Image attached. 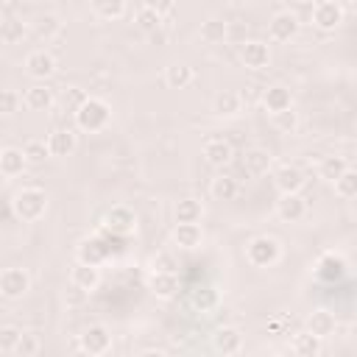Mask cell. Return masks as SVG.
Segmentation results:
<instances>
[{
  "label": "cell",
  "mask_w": 357,
  "mask_h": 357,
  "mask_svg": "<svg viewBox=\"0 0 357 357\" xmlns=\"http://www.w3.org/2000/svg\"><path fill=\"white\" fill-rule=\"evenodd\" d=\"M75 128L84 134H100L109 123H112V106L103 98H81V103L75 106Z\"/></svg>",
  "instance_id": "obj_1"
},
{
  "label": "cell",
  "mask_w": 357,
  "mask_h": 357,
  "mask_svg": "<svg viewBox=\"0 0 357 357\" xmlns=\"http://www.w3.org/2000/svg\"><path fill=\"white\" fill-rule=\"evenodd\" d=\"M11 212L22 223H36L47 212V192L42 187H22L11 198Z\"/></svg>",
  "instance_id": "obj_2"
},
{
  "label": "cell",
  "mask_w": 357,
  "mask_h": 357,
  "mask_svg": "<svg viewBox=\"0 0 357 357\" xmlns=\"http://www.w3.org/2000/svg\"><path fill=\"white\" fill-rule=\"evenodd\" d=\"M282 259V243L271 234H257L245 243V262L254 268H271Z\"/></svg>",
  "instance_id": "obj_3"
},
{
  "label": "cell",
  "mask_w": 357,
  "mask_h": 357,
  "mask_svg": "<svg viewBox=\"0 0 357 357\" xmlns=\"http://www.w3.org/2000/svg\"><path fill=\"white\" fill-rule=\"evenodd\" d=\"M137 226H139V218H137V212H134L131 206H126V204L112 206V209L106 212V218H103V231L112 234V237H131V234L137 231Z\"/></svg>",
  "instance_id": "obj_4"
},
{
  "label": "cell",
  "mask_w": 357,
  "mask_h": 357,
  "mask_svg": "<svg viewBox=\"0 0 357 357\" xmlns=\"http://www.w3.org/2000/svg\"><path fill=\"white\" fill-rule=\"evenodd\" d=\"M78 349L89 357H100L112 349V332L103 324H89L81 335H78Z\"/></svg>",
  "instance_id": "obj_5"
},
{
  "label": "cell",
  "mask_w": 357,
  "mask_h": 357,
  "mask_svg": "<svg viewBox=\"0 0 357 357\" xmlns=\"http://www.w3.org/2000/svg\"><path fill=\"white\" fill-rule=\"evenodd\" d=\"M310 22L318 31H335L343 22V6L337 0H318L310 8Z\"/></svg>",
  "instance_id": "obj_6"
},
{
  "label": "cell",
  "mask_w": 357,
  "mask_h": 357,
  "mask_svg": "<svg viewBox=\"0 0 357 357\" xmlns=\"http://www.w3.org/2000/svg\"><path fill=\"white\" fill-rule=\"evenodd\" d=\"M31 290V276L25 268H3L0 271V296L3 298H22Z\"/></svg>",
  "instance_id": "obj_7"
},
{
  "label": "cell",
  "mask_w": 357,
  "mask_h": 357,
  "mask_svg": "<svg viewBox=\"0 0 357 357\" xmlns=\"http://www.w3.org/2000/svg\"><path fill=\"white\" fill-rule=\"evenodd\" d=\"M346 273H349V262L343 254L326 251L315 262V279H321V282H340Z\"/></svg>",
  "instance_id": "obj_8"
},
{
  "label": "cell",
  "mask_w": 357,
  "mask_h": 357,
  "mask_svg": "<svg viewBox=\"0 0 357 357\" xmlns=\"http://www.w3.org/2000/svg\"><path fill=\"white\" fill-rule=\"evenodd\" d=\"M25 73L33 78V81H47L53 73H56V56L45 47L39 50H31L25 56Z\"/></svg>",
  "instance_id": "obj_9"
},
{
  "label": "cell",
  "mask_w": 357,
  "mask_h": 357,
  "mask_svg": "<svg viewBox=\"0 0 357 357\" xmlns=\"http://www.w3.org/2000/svg\"><path fill=\"white\" fill-rule=\"evenodd\" d=\"M298 28H301V22L293 11H276L268 22V36L273 42H290L298 33Z\"/></svg>",
  "instance_id": "obj_10"
},
{
  "label": "cell",
  "mask_w": 357,
  "mask_h": 357,
  "mask_svg": "<svg viewBox=\"0 0 357 357\" xmlns=\"http://www.w3.org/2000/svg\"><path fill=\"white\" fill-rule=\"evenodd\" d=\"M240 61L248 70H265L271 64L268 42H262V39H245V42H240Z\"/></svg>",
  "instance_id": "obj_11"
},
{
  "label": "cell",
  "mask_w": 357,
  "mask_h": 357,
  "mask_svg": "<svg viewBox=\"0 0 357 357\" xmlns=\"http://www.w3.org/2000/svg\"><path fill=\"white\" fill-rule=\"evenodd\" d=\"M276 215L284 223H298L307 215V201L301 198V192H279Z\"/></svg>",
  "instance_id": "obj_12"
},
{
  "label": "cell",
  "mask_w": 357,
  "mask_h": 357,
  "mask_svg": "<svg viewBox=\"0 0 357 357\" xmlns=\"http://www.w3.org/2000/svg\"><path fill=\"white\" fill-rule=\"evenodd\" d=\"M201 153H204V159H206L212 167H226V165L234 159V148H231V142L223 139V137H209V139L204 142Z\"/></svg>",
  "instance_id": "obj_13"
},
{
  "label": "cell",
  "mask_w": 357,
  "mask_h": 357,
  "mask_svg": "<svg viewBox=\"0 0 357 357\" xmlns=\"http://www.w3.org/2000/svg\"><path fill=\"white\" fill-rule=\"evenodd\" d=\"M50 156H70L78 148V134L73 128H53L45 139Z\"/></svg>",
  "instance_id": "obj_14"
},
{
  "label": "cell",
  "mask_w": 357,
  "mask_h": 357,
  "mask_svg": "<svg viewBox=\"0 0 357 357\" xmlns=\"http://www.w3.org/2000/svg\"><path fill=\"white\" fill-rule=\"evenodd\" d=\"M173 245L181 248V251H195L204 245V229L201 223H176L173 229Z\"/></svg>",
  "instance_id": "obj_15"
},
{
  "label": "cell",
  "mask_w": 357,
  "mask_h": 357,
  "mask_svg": "<svg viewBox=\"0 0 357 357\" xmlns=\"http://www.w3.org/2000/svg\"><path fill=\"white\" fill-rule=\"evenodd\" d=\"M259 103H262V109H265L268 114H279V112H284V109H293V95H290L287 86L273 84V86H268V89L259 95Z\"/></svg>",
  "instance_id": "obj_16"
},
{
  "label": "cell",
  "mask_w": 357,
  "mask_h": 357,
  "mask_svg": "<svg viewBox=\"0 0 357 357\" xmlns=\"http://www.w3.org/2000/svg\"><path fill=\"white\" fill-rule=\"evenodd\" d=\"M148 290H151L156 298L167 301V298H173V296L178 293V276L170 273V271H151V273H148Z\"/></svg>",
  "instance_id": "obj_17"
},
{
  "label": "cell",
  "mask_w": 357,
  "mask_h": 357,
  "mask_svg": "<svg viewBox=\"0 0 357 357\" xmlns=\"http://www.w3.org/2000/svg\"><path fill=\"white\" fill-rule=\"evenodd\" d=\"M212 349L218 354H237L243 349V332L237 326H218L212 332Z\"/></svg>",
  "instance_id": "obj_18"
},
{
  "label": "cell",
  "mask_w": 357,
  "mask_h": 357,
  "mask_svg": "<svg viewBox=\"0 0 357 357\" xmlns=\"http://www.w3.org/2000/svg\"><path fill=\"white\" fill-rule=\"evenodd\" d=\"M22 106L28 112H47L53 106V89L45 81H36L33 86H28L22 92Z\"/></svg>",
  "instance_id": "obj_19"
},
{
  "label": "cell",
  "mask_w": 357,
  "mask_h": 357,
  "mask_svg": "<svg viewBox=\"0 0 357 357\" xmlns=\"http://www.w3.org/2000/svg\"><path fill=\"white\" fill-rule=\"evenodd\" d=\"M304 173L296 165H279L273 170V184L279 192H301L304 190Z\"/></svg>",
  "instance_id": "obj_20"
},
{
  "label": "cell",
  "mask_w": 357,
  "mask_h": 357,
  "mask_svg": "<svg viewBox=\"0 0 357 357\" xmlns=\"http://www.w3.org/2000/svg\"><path fill=\"white\" fill-rule=\"evenodd\" d=\"M70 282H73L75 290H81V293H92V290H98V284H100V271H98V265L75 262L73 271H70Z\"/></svg>",
  "instance_id": "obj_21"
},
{
  "label": "cell",
  "mask_w": 357,
  "mask_h": 357,
  "mask_svg": "<svg viewBox=\"0 0 357 357\" xmlns=\"http://www.w3.org/2000/svg\"><path fill=\"white\" fill-rule=\"evenodd\" d=\"M307 332H312L315 337H321V340H326V337H332L335 332H337V318L329 312V310H312L310 315H307Z\"/></svg>",
  "instance_id": "obj_22"
},
{
  "label": "cell",
  "mask_w": 357,
  "mask_h": 357,
  "mask_svg": "<svg viewBox=\"0 0 357 357\" xmlns=\"http://www.w3.org/2000/svg\"><path fill=\"white\" fill-rule=\"evenodd\" d=\"M271 167H273V156H271V151H265V148H248L245 153H243V170L248 173V176H265V173H271Z\"/></svg>",
  "instance_id": "obj_23"
},
{
  "label": "cell",
  "mask_w": 357,
  "mask_h": 357,
  "mask_svg": "<svg viewBox=\"0 0 357 357\" xmlns=\"http://www.w3.org/2000/svg\"><path fill=\"white\" fill-rule=\"evenodd\" d=\"M212 112L218 117H237L243 112V95L234 92V89H220L212 98Z\"/></svg>",
  "instance_id": "obj_24"
},
{
  "label": "cell",
  "mask_w": 357,
  "mask_h": 357,
  "mask_svg": "<svg viewBox=\"0 0 357 357\" xmlns=\"http://www.w3.org/2000/svg\"><path fill=\"white\" fill-rule=\"evenodd\" d=\"M106 257H109V245L100 237H86V240L78 243V262L100 265Z\"/></svg>",
  "instance_id": "obj_25"
},
{
  "label": "cell",
  "mask_w": 357,
  "mask_h": 357,
  "mask_svg": "<svg viewBox=\"0 0 357 357\" xmlns=\"http://www.w3.org/2000/svg\"><path fill=\"white\" fill-rule=\"evenodd\" d=\"M290 351L298 354V357H318L324 351V340L304 329V332H296L290 337Z\"/></svg>",
  "instance_id": "obj_26"
},
{
  "label": "cell",
  "mask_w": 357,
  "mask_h": 357,
  "mask_svg": "<svg viewBox=\"0 0 357 357\" xmlns=\"http://www.w3.org/2000/svg\"><path fill=\"white\" fill-rule=\"evenodd\" d=\"M237 192H240V184H237V178H234V176L220 173V176H215V178L209 181V195H212L215 201H220V204L234 201V198H237Z\"/></svg>",
  "instance_id": "obj_27"
},
{
  "label": "cell",
  "mask_w": 357,
  "mask_h": 357,
  "mask_svg": "<svg viewBox=\"0 0 357 357\" xmlns=\"http://www.w3.org/2000/svg\"><path fill=\"white\" fill-rule=\"evenodd\" d=\"M176 223H201L204 218V204L198 198H178L173 206Z\"/></svg>",
  "instance_id": "obj_28"
},
{
  "label": "cell",
  "mask_w": 357,
  "mask_h": 357,
  "mask_svg": "<svg viewBox=\"0 0 357 357\" xmlns=\"http://www.w3.org/2000/svg\"><path fill=\"white\" fill-rule=\"evenodd\" d=\"M25 167H28V162H25L22 148H3V153H0V173H3L6 178L22 176Z\"/></svg>",
  "instance_id": "obj_29"
},
{
  "label": "cell",
  "mask_w": 357,
  "mask_h": 357,
  "mask_svg": "<svg viewBox=\"0 0 357 357\" xmlns=\"http://www.w3.org/2000/svg\"><path fill=\"white\" fill-rule=\"evenodd\" d=\"M192 78H195V73H192V67L184 64V61H173V64L165 67V84H167L170 89H184V86L192 84Z\"/></svg>",
  "instance_id": "obj_30"
},
{
  "label": "cell",
  "mask_w": 357,
  "mask_h": 357,
  "mask_svg": "<svg viewBox=\"0 0 357 357\" xmlns=\"http://www.w3.org/2000/svg\"><path fill=\"white\" fill-rule=\"evenodd\" d=\"M126 0H89V8L98 20L103 22H114V20H123L126 14Z\"/></svg>",
  "instance_id": "obj_31"
},
{
  "label": "cell",
  "mask_w": 357,
  "mask_h": 357,
  "mask_svg": "<svg viewBox=\"0 0 357 357\" xmlns=\"http://www.w3.org/2000/svg\"><path fill=\"white\" fill-rule=\"evenodd\" d=\"M349 167V159L346 156H340V153H332V156H324L321 162H318V178H324V181H335L343 170Z\"/></svg>",
  "instance_id": "obj_32"
},
{
  "label": "cell",
  "mask_w": 357,
  "mask_h": 357,
  "mask_svg": "<svg viewBox=\"0 0 357 357\" xmlns=\"http://www.w3.org/2000/svg\"><path fill=\"white\" fill-rule=\"evenodd\" d=\"M25 33H28V28L22 20H17V17L0 20V42L3 45H17V42H22Z\"/></svg>",
  "instance_id": "obj_33"
},
{
  "label": "cell",
  "mask_w": 357,
  "mask_h": 357,
  "mask_svg": "<svg viewBox=\"0 0 357 357\" xmlns=\"http://www.w3.org/2000/svg\"><path fill=\"white\" fill-rule=\"evenodd\" d=\"M201 42H206V45H218V42H223L226 36H229V25L223 22V20H206V22H201Z\"/></svg>",
  "instance_id": "obj_34"
},
{
  "label": "cell",
  "mask_w": 357,
  "mask_h": 357,
  "mask_svg": "<svg viewBox=\"0 0 357 357\" xmlns=\"http://www.w3.org/2000/svg\"><path fill=\"white\" fill-rule=\"evenodd\" d=\"M332 187H335V195H337V198L351 201V198L357 195V173H354L351 167H346V170L332 181Z\"/></svg>",
  "instance_id": "obj_35"
},
{
  "label": "cell",
  "mask_w": 357,
  "mask_h": 357,
  "mask_svg": "<svg viewBox=\"0 0 357 357\" xmlns=\"http://www.w3.org/2000/svg\"><path fill=\"white\" fill-rule=\"evenodd\" d=\"M190 304L198 310V312H209L218 307V290L215 287H198L190 293Z\"/></svg>",
  "instance_id": "obj_36"
},
{
  "label": "cell",
  "mask_w": 357,
  "mask_h": 357,
  "mask_svg": "<svg viewBox=\"0 0 357 357\" xmlns=\"http://www.w3.org/2000/svg\"><path fill=\"white\" fill-rule=\"evenodd\" d=\"M134 22H137V28H139V31H145V33H156V31L162 28V22H165V17H162V14H156L153 8H148V6H142V8L137 11V17H134Z\"/></svg>",
  "instance_id": "obj_37"
},
{
  "label": "cell",
  "mask_w": 357,
  "mask_h": 357,
  "mask_svg": "<svg viewBox=\"0 0 357 357\" xmlns=\"http://www.w3.org/2000/svg\"><path fill=\"white\" fill-rule=\"evenodd\" d=\"M22 153H25V162H28V165H42V162L50 156L45 139H28V142L22 145Z\"/></svg>",
  "instance_id": "obj_38"
},
{
  "label": "cell",
  "mask_w": 357,
  "mask_h": 357,
  "mask_svg": "<svg viewBox=\"0 0 357 357\" xmlns=\"http://www.w3.org/2000/svg\"><path fill=\"white\" fill-rule=\"evenodd\" d=\"M39 351H42V340H39L33 332H22L20 340H17V346H14V354H20V357H33V354H39Z\"/></svg>",
  "instance_id": "obj_39"
},
{
  "label": "cell",
  "mask_w": 357,
  "mask_h": 357,
  "mask_svg": "<svg viewBox=\"0 0 357 357\" xmlns=\"http://www.w3.org/2000/svg\"><path fill=\"white\" fill-rule=\"evenodd\" d=\"M271 123H273L276 131L293 134V131L298 128V114H296L293 109H284V112H279V114H271Z\"/></svg>",
  "instance_id": "obj_40"
},
{
  "label": "cell",
  "mask_w": 357,
  "mask_h": 357,
  "mask_svg": "<svg viewBox=\"0 0 357 357\" xmlns=\"http://www.w3.org/2000/svg\"><path fill=\"white\" fill-rule=\"evenodd\" d=\"M36 33H39L42 39H53V36H59V33H61V22H59V17H56V14H42V17L36 20Z\"/></svg>",
  "instance_id": "obj_41"
},
{
  "label": "cell",
  "mask_w": 357,
  "mask_h": 357,
  "mask_svg": "<svg viewBox=\"0 0 357 357\" xmlns=\"http://www.w3.org/2000/svg\"><path fill=\"white\" fill-rule=\"evenodd\" d=\"M22 98L14 92V89H0V117H8V114H17Z\"/></svg>",
  "instance_id": "obj_42"
},
{
  "label": "cell",
  "mask_w": 357,
  "mask_h": 357,
  "mask_svg": "<svg viewBox=\"0 0 357 357\" xmlns=\"http://www.w3.org/2000/svg\"><path fill=\"white\" fill-rule=\"evenodd\" d=\"M20 335H22V329H20V326H14V324L0 326V351H14V346H17Z\"/></svg>",
  "instance_id": "obj_43"
},
{
  "label": "cell",
  "mask_w": 357,
  "mask_h": 357,
  "mask_svg": "<svg viewBox=\"0 0 357 357\" xmlns=\"http://www.w3.org/2000/svg\"><path fill=\"white\" fill-rule=\"evenodd\" d=\"M176 268H178V262H176V257L170 251H156L151 257V271H170V273H176Z\"/></svg>",
  "instance_id": "obj_44"
},
{
  "label": "cell",
  "mask_w": 357,
  "mask_h": 357,
  "mask_svg": "<svg viewBox=\"0 0 357 357\" xmlns=\"http://www.w3.org/2000/svg\"><path fill=\"white\" fill-rule=\"evenodd\" d=\"M142 6H148V8H153L156 14H162V17H167V14L173 11V6H176V0H145Z\"/></svg>",
  "instance_id": "obj_45"
},
{
  "label": "cell",
  "mask_w": 357,
  "mask_h": 357,
  "mask_svg": "<svg viewBox=\"0 0 357 357\" xmlns=\"http://www.w3.org/2000/svg\"><path fill=\"white\" fill-rule=\"evenodd\" d=\"M139 354H156V357H159V354H165V351H162V349H142Z\"/></svg>",
  "instance_id": "obj_46"
},
{
  "label": "cell",
  "mask_w": 357,
  "mask_h": 357,
  "mask_svg": "<svg viewBox=\"0 0 357 357\" xmlns=\"http://www.w3.org/2000/svg\"><path fill=\"white\" fill-rule=\"evenodd\" d=\"M0 153H3V148H0Z\"/></svg>",
  "instance_id": "obj_47"
}]
</instances>
